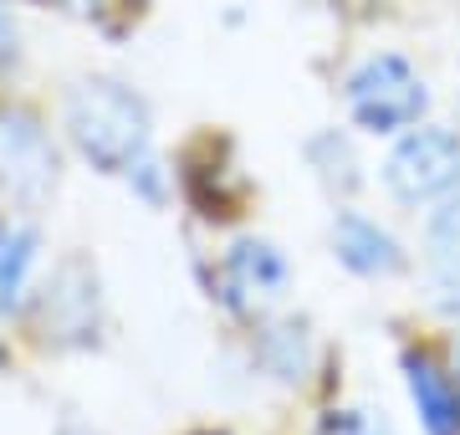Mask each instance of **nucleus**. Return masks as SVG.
Listing matches in <instances>:
<instances>
[{
	"instance_id": "obj_3",
	"label": "nucleus",
	"mask_w": 460,
	"mask_h": 435,
	"mask_svg": "<svg viewBox=\"0 0 460 435\" xmlns=\"http://www.w3.org/2000/svg\"><path fill=\"white\" fill-rule=\"evenodd\" d=\"M384 184L399 205H435L460 190V134L440 123H414L404 129L389 159H384Z\"/></svg>"
},
{
	"instance_id": "obj_11",
	"label": "nucleus",
	"mask_w": 460,
	"mask_h": 435,
	"mask_svg": "<svg viewBox=\"0 0 460 435\" xmlns=\"http://www.w3.org/2000/svg\"><path fill=\"white\" fill-rule=\"evenodd\" d=\"M36 256H41V235H36V226L5 220V226H0V313L21 307Z\"/></svg>"
},
{
	"instance_id": "obj_4",
	"label": "nucleus",
	"mask_w": 460,
	"mask_h": 435,
	"mask_svg": "<svg viewBox=\"0 0 460 435\" xmlns=\"http://www.w3.org/2000/svg\"><path fill=\"white\" fill-rule=\"evenodd\" d=\"M57 180H62V154L47 123L31 108H0V200L36 210L47 195H57Z\"/></svg>"
},
{
	"instance_id": "obj_2",
	"label": "nucleus",
	"mask_w": 460,
	"mask_h": 435,
	"mask_svg": "<svg viewBox=\"0 0 460 435\" xmlns=\"http://www.w3.org/2000/svg\"><path fill=\"white\" fill-rule=\"evenodd\" d=\"M425 108H429L425 77L394 51H378V57L358 62L353 77H348V113L363 134H404L425 118Z\"/></svg>"
},
{
	"instance_id": "obj_1",
	"label": "nucleus",
	"mask_w": 460,
	"mask_h": 435,
	"mask_svg": "<svg viewBox=\"0 0 460 435\" xmlns=\"http://www.w3.org/2000/svg\"><path fill=\"white\" fill-rule=\"evenodd\" d=\"M62 123L72 149L102 174H128L148 154V129H154L148 102L118 77H83L66 93Z\"/></svg>"
},
{
	"instance_id": "obj_9",
	"label": "nucleus",
	"mask_w": 460,
	"mask_h": 435,
	"mask_svg": "<svg viewBox=\"0 0 460 435\" xmlns=\"http://www.w3.org/2000/svg\"><path fill=\"white\" fill-rule=\"evenodd\" d=\"M404 385L425 435H460V385L429 353H404Z\"/></svg>"
},
{
	"instance_id": "obj_14",
	"label": "nucleus",
	"mask_w": 460,
	"mask_h": 435,
	"mask_svg": "<svg viewBox=\"0 0 460 435\" xmlns=\"http://www.w3.org/2000/svg\"><path fill=\"white\" fill-rule=\"evenodd\" d=\"M317 435H384V425L363 410H332V415H323Z\"/></svg>"
},
{
	"instance_id": "obj_6",
	"label": "nucleus",
	"mask_w": 460,
	"mask_h": 435,
	"mask_svg": "<svg viewBox=\"0 0 460 435\" xmlns=\"http://www.w3.org/2000/svg\"><path fill=\"white\" fill-rule=\"evenodd\" d=\"M287 256L271 246V241H235L226 256H220V271H215V297L235 307V313H256V302H277L287 292Z\"/></svg>"
},
{
	"instance_id": "obj_5",
	"label": "nucleus",
	"mask_w": 460,
	"mask_h": 435,
	"mask_svg": "<svg viewBox=\"0 0 460 435\" xmlns=\"http://www.w3.org/2000/svg\"><path fill=\"white\" fill-rule=\"evenodd\" d=\"M41 333L57 343H93L98 338V271L83 256H72L51 271V282L41 287Z\"/></svg>"
},
{
	"instance_id": "obj_17",
	"label": "nucleus",
	"mask_w": 460,
	"mask_h": 435,
	"mask_svg": "<svg viewBox=\"0 0 460 435\" xmlns=\"http://www.w3.org/2000/svg\"><path fill=\"white\" fill-rule=\"evenodd\" d=\"M199 435H220V431H199Z\"/></svg>"
},
{
	"instance_id": "obj_7",
	"label": "nucleus",
	"mask_w": 460,
	"mask_h": 435,
	"mask_svg": "<svg viewBox=\"0 0 460 435\" xmlns=\"http://www.w3.org/2000/svg\"><path fill=\"white\" fill-rule=\"evenodd\" d=\"M332 256L353 277H399L404 271V246L363 210H338V220H332Z\"/></svg>"
},
{
	"instance_id": "obj_10",
	"label": "nucleus",
	"mask_w": 460,
	"mask_h": 435,
	"mask_svg": "<svg viewBox=\"0 0 460 435\" xmlns=\"http://www.w3.org/2000/svg\"><path fill=\"white\" fill-rule=\"evenodd\" d=\"M256 364L277 379V385H302V374L313 364V338L302 323H271L256 338Z\"/></svg>"
},
{
	"instance_id": "obj_13",
	"label": "nucleus",
	"mask_w": 460,
	"mask_h": 435,
	"mask_svg": "<svg viewBox=\"0 0 460 435\" xmlns=\"http://www.w3.org/2000/svg\"><path fill=\"white\" fill-rule=\"evenodd\" d=\"M128 190H138L148 205H164V195H169V169L159 164V159H138V164L128 169Z\"/></svg>"
},
{
	"instance_id": "obj_16",
	"label": "nucleus",
	"mask_w": 460,
	"mask_h": 435,
	"mask_svg": "<svg viewBox=\"0 0 460 435\" xmlns=\"http://www.w3.org/2000/svg\"><path fill=\"white\" fill-rule=\"evenodd\" d=\"M77 11L83 16H98V11H108V0H77Z\"/></svg>"
},
{
	"instance_id": "obj_12",
	"label": "nucleus",
	"mask_w": 460,
	"mask_h": 435,
	"mask_svg": "<svg viewBox=\"0 0 460 435\" xmlns=\"http://www.w3.org/2000/svg\"><path fill=\"white\" fill-rule=\"evenodd\" d=\"M317 144L328 149V159H323L317 149H307V159L317 164V180L328 184V190H343V195H348V190L358 184V164H353V149H348V138H343V134H317Z\"/></svg>"
},
{
	"instance_id": "obj_8",
	"label": "nucleus",
	"mask_w": 460,
	"mask_h": 435,
	"mask_svg": "<svg viewBox=\"0 0 460 435\" xmlns=\"http://www.w3.org/2000/svg\"><path fill=\"white\" fill-rule=\"evenodd\" d=\"M425 267L435 302L445 313H460V190L445 195L440 210H429L425 220Z\"/></svg>"
},
{
	"instance_id": "obj_15",
	"label": "nucleus",
	"mask_w": 460,
	"mask_h": 435,
	"mask_svg": "<svg viewBox=\"0 0 460 435\" xmlns=\"http://www.w3.org/2000/svg\"><path fill=\"white\" fill-rule=\"evenodd\" d=\"M21 62V26H16V11L0 0V72H11Z\"/></svg>"
}]
</instances>
